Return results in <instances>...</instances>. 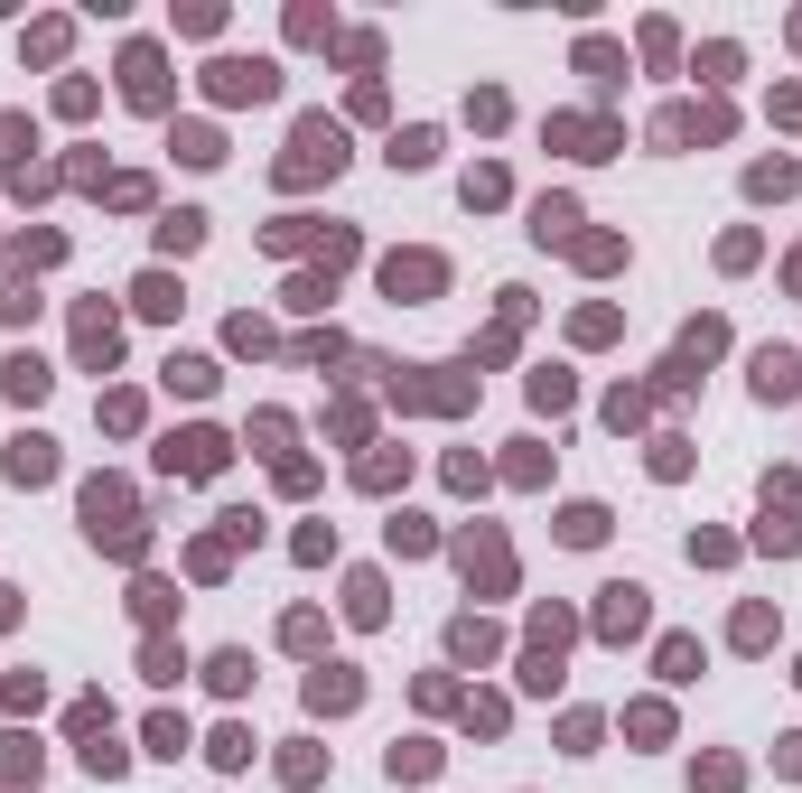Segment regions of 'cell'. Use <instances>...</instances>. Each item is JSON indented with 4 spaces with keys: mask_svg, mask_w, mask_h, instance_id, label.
Returning <instances> with one entry per match:
<instances>
[{
    "mask_svg": "<svg viewBox=\"0 0 802 793\" xmlns=\"http://www.w3.org/2000/svg\"><path fill=\"white\" fill-rule=\"evenodd\" d=\"M47 466H56V458H47V439H20V448H10V476H20V486H38Z\"/></svg>",
    "mask_w": 802,
    "mask_h": 793,
    "instance_id": "2",
    "label": "cell"
},
{
    "mask_svg": "<svg viewBox=\"0 0 802 793\" xmlns=\"http://www.w3.org/2000/svg\"><path fill=\"white\" fill-rule=\"evenodd\" d=\"M430 150H438L430 131H402V140H392V168H420V159H430Z\"/></svg>",
    "mask_w": 802,
    "mask_h": 793,
    "instance_id": "4",
    "label": "cell"
},
{
    "mask_svg": "<svg viewBox=\"0 0 802 793\" xmlns=\"http://www.w3.org/2000/svg\"><path fill=\"white\" fill-rule=\"evenodd\" d=\"M308 700H318V709H345V700H355V681H345V673L327 681V673H318V681H308Z\"/></svg>",
    "mask_w": 802,
    "mask_h": 793,
    "instance_id": "6",
    "label": "cell"
},
{
    "mask_svg": "<svg viewBox=\"0 0 802 793\" xmlns=\"http://www.w3.org/2000/svg\"><path fill=\"white\" fill-rule=\"evenodd\" d=\"M10 393H20V401H38V393H47V364H28V355H20V364H10Z\"/></svg>",
    "mask_w": 802,
    "mask_h": 793,
    "instance_id": "5",
    "label": "cell"
},
{
    "mask_svg": "<svg viewBox=\"0 0 802 793\" xmlns=\"http://www.w3.org/2000/svg\"><path fill=\"white\" fill-rule=\"evenodd\" d=\"M644 626V588H607V635Z\"/></svg>",
    "mask_w": 802,
    "mask_h": 793,
    "instance_id": "1",
    "label": "cell"
},
{
    "mask_svg": "<svg viewBox=\"0 0 802 793\" xmlns=\"http://www.w3.org/2000/svg\"><path fill=\"white\" fill-rule=\"evenodd\" d=\"M793 373H802L793 355H756V393H793Z\"/></svg>",
    "mask_w": 802,
    "mask_h": 793,
    "instance_id": "3",
    "label": "cell"
}]
</instances>
